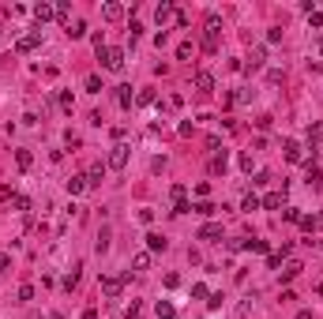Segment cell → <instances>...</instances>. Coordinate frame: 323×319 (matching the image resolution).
<instances>
[{
    "mask_svg": "<svg viewBox=\"0 0 323 319\" xmlns=\"http://www.w3.org/2000/svg\"><path fill=\"white\" fill-rule=\"evenodd\" d=\"M98 60H102L105 72H120V68H124V49H117V45H102V49H98Z\"/></svg>",
    "mask_w": 323,
    "mask_h": 319,
    "instance_id": "1",
    "label": "cell"
},
{
    "mask_svg": "<svg viewBox=\"0 0 323 319\" xmlns=\"http://www.w3.org/2000/svg\"><path fill=\"white\" fill-rule=\"evenodd\" d=\"M218 30H222V19L211 11V15H207V23H203V49H207V53L218 49Z\"/></svg>",
    "mask_w": 323,
    "mask_h": 319,
    "instance_id": "2",
    "label": "cell"
},
{
    "mask_svg": "<svg viewBox=\"0 0 323 319\" xmlns=\"http://www.w3.org/2000/svg\"><path fill=\"white\" fill-rule=\"evenodd\" d=\"M38 45H42V30H30V34H23L15 42V53H34Z\"/></svg>",
    "mask_w": 323,
    "mask_h": 319,
    "instance_id": "3",
    "label": "cell"
},
{
    "mask_svg": "<svg viewBox=\"0 0 323 319\" xmlns=\"http://www.w3.org/2000/svg\"><path fill=\"white\" fill-rule=\"evenodd\" d=\"M128 151H132L128 143H117V147H113V151H109V169H124V165H128Z\"/></svg>",
    "mask_w": 323,
    "mask_h": 319,
    "instance_id": "4",
    "label": "cell"
},
{
    "mask_svg": "<svg viewBox=\"0 0 323 319\" xmlns=\"http://www.w3.org/2000/svg\"><path fill=\"white\" fill-rule=\"evenodd\" d=\"M259 207H267V210H278V207H286V188H282V192L263 195V199H259Z\"/></svg>",
    "mask_w": 323,
    "mask_h": 319,
    "instance_id": "5",
    "label": "cell"
},
{
    "mask_svg": "<svg viewBox=\"0 0 323 319\" xmlns=\"http://www.w3.org/2000/svg\"><path fill=\"white\" fill-rule=\"evenodd\" d=\"M102 180H105V165H102V161H94V165L86 169V184H90V188H98Z\"/></svg>",
    "mask_w": 323,
    "mask_h": 319,
    "instance_id": "6",
    "label": "cell"
},
{
    "mask_svg": "<svg viewBox=\"0 0 323 319\" xmlns=\"http://www.w3.org/2000/svg\"><path fill=\"white\" fill-rule=\"evenodd\" d=\"M120 289H124V278H102V293L105 297H120Z\"/></svg>",
    "mask_w": 323,
    "mask_h": 319,
    "instance_id": "7",
    "label": "cell"
},
{
    "mask_svg": "<svg viewBox=\"0 0 323 319\" xmlns=\"http://www.w3.org/2000/svg\"><path fill=\"white\" fill-rule=\"evenodd\" d=\"M53 15H57V8H53V4H34V23H38V26L49 23Z\"/></svg>",
    "mask_w": 323,
    "mask_h": 319,
    "instance_id": "8",
    "label": "cell"
},
{
    "mask_svg": "<svg viewBox=\"0 0 323 319\" xmlns=\"http://www.w3.org/2000/svg\"><path fill=\"white\" fill-rule=\"evenodd\" d=\"M196 90L199 94H211L214 90V76H211V72H199V76H196Z\"/></svg>",
    "mask_w": 323,
    "mask_h": 319,
    "instance_id": "9",
    "label": "cell"
},
{
    "mask_svg": "<svg viewBox=\"0 0 323 319\" xmlns=\"http://www.w3.org/2000/svg\"><path fill=\"white\" fill-rule=\"evenodd\" d=\"M173 15H177V8H173L169 0H165V4H158V8H154V19H158V23H169Z\"/></svg>",
    "mask_w": 323,
    "mask_h": 319,
    "instance_id": "10",
    "label": "cell"
},
{
    "mask_svg": "<svg viewBox=\"0 0 323 319\" xmlns=\"http://www.w3.org/2000/svg\"><path fill=\"white\" fill-rule=\"evenodd\" d=\"M165 244L169 240H165L162 233H147V252H165Z\"/></svg>",
    "mask_w": 323,
    "mask_h": 319,
    "instance_id": "11",
    "label": "cell"
},
{
    "mask_svg": "<svg viewBox=\"0 0 323 319\" xmlns=\"http://www.w3.org/2000/svg\"><path fill=\"white\" fill-rule=\"evenodd\" d=\"M297 226L305 229V233H316V229H320L323 222H320V214H301V222H297Z\"/></svg>",
    "mask_w": 323,
    "mask_h": 319,
    "instance_id": "12",
    "label": "cell"
},
{
    "mask_svg": "<svg viewBox=\"0 0 323 319\" xmlns=\"http://www.w3.org/2000/svg\"><path fill=\"white\" fill-rule=\"evenodd\" d=\"M102 15L109 19V23H117V19H124V4H113V0H109V4L102 8Z\"/></svg>",
    "mask_w": 323,
    "mask_h": 319,
    "instance_id": "13",
    "label": "cell"
},
{
    "mask_svg": "<svg viewBox=\"0 0 323 319\" xmlns=\"http://www.w3.org/2000/svg\"><path fill=\"white\" fill-rule=\"evenodd\" d=\"M286 161H305V147L289 139V143H286Z\"/></svg>",
    "mask_w": 323,
    "mask_h": 319,
    "instance_id": "14",
    "label": "cell"
},
{
    "mask_svg": "<svg viewBox=\"0 0 323 319\" xmlns=\"http://www.w3.org/2000/svg\"><path fill=\"white\" fill-rule=\"evenodd\" d=\"M308 184H312V188H323V169L316 165V161H308Z\"/></svg>",
    "mask_w": 323,
    "mask_h": 319,
    "instance_id": "15",
    "label": "cell"
},
{
    "mask_svg": "<svg viewBox=\"0 0 323 319\" xmlns=\"http://www.w3.org/2000/svg\"><path fill=\"white\" fill-rule=\"evenodd\" d=\"M316 143H323V120H316L312 128H308V147L316 151Z\"/></svg>",
    "mask_w": 323,
    "mask_h": 319,
    "instance_id": "16",
    "label": "cell"
},
{
    "mask_svg": "<svg viewBox=\"0 0 323 319\" xmlns=\"http://www.w3.org/2000/svg\"><path fill=\"white\" fill-rule=\"evenodd\" d=\"M154 312H158V319H177V308H173L169 301H158V304H154Z\"/></svg>",
    "mask_w": 323,
    "mask_h": 319,
    "instance_id": "17",
    "label": "cell"
},
{
    "mask_svg": "<svg viewBox=\"0 0 323 319\" xmlns=\"http://www.w3.org/2000/svg\"><path fill=\"white\" fill-rule=\"evenodd\" d=\"M199 237H203V240H222V226H218V222H211V226L199 229Z\"/></svg>",
    "mask_w": 323,
    "mask_h": 319,
    "instance_id": "18",
    "label": "cell"
},
{
    "mask_svg": "<svg viewBox=\"0 0 323 319\" xmlns=\"http://www.w3.org/2000/svg\"><path fill=\"white\" fill-rule=\"evenodd\" d=\"M301 270H305V267H301V263H297V259H289V263H286V267H282V278H286V282H293V278H297V274H301Z\"/></svg>",
    "mask_w": 323,
    "mask_h": 319,
    "instance_id": "19",
    "label": "cell"
},
{
    "mask_svg": "<svg viewBox=\"0 0 323 319\" xmlns=\"http://www.w3.org/2000/svg\"><path fill=\"white\" fill-rule=\"evenodd\" d=\"M86 188H90V184H86V176H83V173H79V176H72V180H68V192H72V195L86 192Z\"/></svg>",
    "mask_w": 323,
    "mask_h": 319,
    "instance_id": "20",
    "label": "cell"
},
{
    "mask_svg": "<svg viewBox=\"0 0 323 319\" xmlns=\"http://www.w3.org/2000/svg\"><path fill=\"white\" fill-rule=\"evenodd\" d=\"M117 101L120 109H132V86H117Z\"/></svg>",
    "mask_w": 323,
    "mask_h": 319,
    "instance_id": "21",
    "label": "cell"
},
{
    "mask_svg": "<svg viewBox=\"0 0 323 319\" xmlns=\"http://www.w3.org/2000/svg\"><path fill=\"white\" fill-rule=\"evenodd\" d=\"M263 60H267V53H263V49H252V57H248V72L263 68Z\"/></svg>",
    "mask_w": 323,
    "mask_h": 319,
    "instance_id": "22",
    "label": "cell"
},
{
    "mask_svg": "<svg viewBox=\"0 0 323 319\" xmlns=\"http://www.w3.org/2000/svg\"><path fill=\"white\" fill-rule=\"evenodd\" d=\"M132 267H136L139 274H143V270L151 267V252H136V259H132Z\"/></svg>",
    "mask_w": 323,
    "mask_h": 319,
    "instance_id": "23",
    "label": "cell"
},
{
    "mask_svg": "<svg viewBox=\"0 0 323 319\" xmlns=\"http://www.w3.org/2000/svg\"><path fill=\"white\" fill-rule=\"evenodd\" d=\"M86 34V23L83 19H72V26H68V38H83Z\"/></svg>",
    "mask_w": 323,
    "mask_h": 319,
    "instance_id": "24",
    "label": "cell"
},
{
    "mask_svg": "<svg viewBox=\"0 0 323 319\" xmlns=\"http://www.w3.org/2000/svg\"><path fill=\"white\" fill-rule=\"evenodd\" d=\"M211 173H226V151H218L211 158Z\"/></svg>",
    "mask_w": 323,
    "mask_h": 319,
    "instance_id": "25",
    "label": "cell"
},
{
    "mask_svg": "<svg viewBox=\"0 0 323 319\" xmlns=\"http://www.w3.org/2000/svg\"><path fill=\"white\" fill-rule=\"evenodd\" d=\"M241 210H248V214H252V210H259V195L248 192V195H244V203H241Z\"/></svg>",
    "mask_w": 323,
    "mask_h": 319,
    "instance_id": "26",
    "label": "cell"
},
{
    "mask_svg": "<svg viewBox=\"0 0 323 319\" xmlns=\"http://www.w3.org/2000/svg\"><path fill=\"white\" fill-rule=\"evenodd\" d=\"M8 199H11V207H15V210H30V199H26V195H15V192H8Z\"/></svg>",
    "mask_w": 323,
    "mask_h": 319,
    "instance_id": "27",
    "label": "cell"
},
{
    "mask_svg": "<svg viewBox=\"0 0 323 319\" xmlns=\"http://www.w3.org/2000/svg\"><path fill=\"white\" fill-rule=\"evenodd\" d=\"M57 19L64 26H72V8H68V4H57Z\"/></svg>",
    "mask_w": 323,
    "mask_h": 319,
    "instance_id": "28",
    "label": "cell"
},
{
    "mask_svg": "<svg viewBox=\"0 0 323 319\" xmlns=\"http://www.w3.org/2000/svg\"><path fill=\"white\" fill-rule=\"evenodd\" d=\"M305 15H308V26H323V11H320V8L305 11Z\"/></svg>",
    "mask_w": 323,
    "mask_h": 319,
    "instance_id": "29",
    "label": "cell"
},
{
    "mask_svg": "<svg viewBox=\"0 0 323 319\" xmlns=\"http://www.w3.org/2000/svg\"><path fill=\"white\" fill-rule=\"evenodd\" d=\"M139 316H143V308H139V304L132 301V304H128V308H124V319H139Z\"/></svg>",
    "mask_w": 323,
    "mask_h": 319,
    "instance_id": "30",
    "label": "cell"
},
{
    "mask_svg": "<svg viewBox=\"0 0 323 319\" xmlns=\"http://www.w3.org/2000/svg\"><path fill=\"white\" fill-rule=\"evenodd\" d=\"M15 161H19V169H30V161H34V158H30V151H19Z\"/></svg>",
    "mask_w": 323,
    "mask_h": 319,
    "instance_id": "31",
    "label": "cell"
},
{
    "mask_svg": "<svg viewBox=\"0 0 323 319\" xmlns=\"http://www.w3.org/2000/svg\"><path fill=\"white\" fill-rule=\"evenodd\" d=\"M188 57H192V42H180L177 45V60H188Z\"/></svg>",
    "mask_w": 323,
    "mask_h": 319,
    "instance_id": "32",
    "label": "cell"
},
{
    "mask_svg": "<svg viewBox=\"0 0 323 319\" xmlns=\"http://www.w3.org/2000/svg\"><path fill=\"white\" fill-rule=\"evenodd\" d=\"M86 90L98 94V90H102V79H98V76H86Z\"/></svg>",
    "mask_w": 323,
    "mask_h": 319,
    "instance_id": "33",
    "label": "cell"
},
{
    "mask_svg": "<svg viewBox=\"0 0 323 319\" xmlns=\"http://www.w3.org/2000/svg\"><path fill=\"white\" fill-rule=\"evenodd\" d=\"M244 248H248V252H267L263 240H244Z\"/></svg>",
    "mask_w": 323,
    "mask_h": 319,
    "instance_id": "34",
    "label": "cell"
},
{
    "mask_svg": "<svg viewBox=\"0 0 323 319\" xmlns=\"http://www.w3.org/2000/svg\"><path fill=\"white\" fill-rule=\"evenodd\" d=\"M282 214H286V222H301V210H297V207H286Z\"/></svg>",
    "mask_w": 323,
    "mask_h": 319,
    "instance_id": "35",
    "label": "cell"
},
{
    "mask_svg": "<svg viewBox=\"0 0 323 319\" xmlns=\"http://www.w3.org/2000/svg\"><path fill=\"white\" fill-rule=\"evenodd\" d=\"M76 286H79V270H72V274L64 278V289H76Z\"/></svg>",
    "mask_w": 323,
    "mask_h": 319,
    "instance_id": "36",
    "label": "cell"
},
{
    "mask_svg": "<svg viewBox=\"0 0 323 319\" xmlns=\"http://www.w3.org/2000/svg\"><path fill=\"white\" fill-rule=\"evenodd\" d=\"M192 210H196V214H214V203H207V199H203L199 207H192Z\"/></svg>",
    "mask_w": 323,
    "mask_h": 319,
    "instance_id": "37",
    "label": "cell"
},
{
    "mask_svg": "<svg viewBox=\"0 0 323 319\" xmlns=\"http://www.w3.org/2000/svg\"><path fill=\"white\" fill-rule=\"evenodd\" d=\"M267 267L278 270V267H282V255H278V252H271V255H267Z\"/></svg>",
    "mask_w": 323,
    "mask_h": 319,
    "instance_id": "38",
    "label": "cell"
},
{
    "mask_svg": "<svg viewBox=\"0 0 323 319\" xmlns=\"http://www.w3.org/2000/svg\"><path fill=\"white\" fill-rule=\"evenodd\" d=\"M136 101H139V105H151V101H154V90H139Z\"/></svg>",
    "mask_w": 323,
    "mask_h": 319,
    "instance_id": "39",
    "label": "cell"
},
{
    "mask_svg": "<svg viewBox=\"0 0 323 319\" xmlns=\"http://www.w3.org/2000/svg\"><path fill=\"white\" fill-rule=\"evenodd\" d=\"M109 248V229H102V237H98V252H105Z\"/></svg>",
    "mask_w": 323,
    "mask_h": 319,
    "instance_id": "40",
    "label": "cell"
},
{
    "mask_svg": "<svg viewBox=\"0 0 323 319\" xmlns=\"http://www.w3.org/2000/svg\"><path fill=\"white\" fill-rule=\"evenodd\" d=\"M34 297V286H19V301H30Z\"/></svg>",
    "mask_w": 323,
    "mask_h": 319,
    "instance_id": "41",
    "label": "cell"
},
{
    "mask_svg": "<svg viewBox=\"0 0 323 319\" xmlns=\"http://www.w3.org/2000/svg\"><path fill=\"white\" fill-rule=\"evenodd\" d=\"M188 210H192V207H188V199H180V203H173V214H188Z\"/></svg>",
    "mask_w": 323,
    "mask_h": 319,
    "instance_id": "42",
    "label": "cell"
},
{
    "mask_svg": "<svg viewBox=\"0 0 323 319\" xmlns=\"http://www.w3.org/2000/svg\"><path fill=\"white\" fill-rule=\"evenodd\" d=\"M169 195H173V203H180V199H184V184H173Z\"/></svg>",
    "mask_w": 323,
    "mask_h": 319,
    "instance_id": "43",
    "label": "cell"
},
{
    "mask_svg": "<svg viewBox=\"0 0 323 319\" xmlns=\"http://www.w3.org/2000/svg\"><path fill=\"white\" fill-rule=\"evenodd\" d=\"M192 297H199V301H203V297H211V293H207V286L199 282V286H192Z\"/></svg>",
    "mask_w": 323,
    "mask_h": 319,
    "instance_id": "44",
    "label": "cell"
},
{
    "mask_svg": "<svg viewBox=\"0 0 323 319\" xmlns=\"http://www.w3.org/2000/svg\"><path fill=\"white\" fill-rule=\"evenodd\" d=\"M8 263H11L8 255H0V274H4V270H8Z\"/></svg>",
    "mask_w": 323,
    "mask_h": 319,
    "instance_id": "45",
    "label": "cell"
},
{
    "mask_svg": "<svg viewBox=\"0 0 323 319\" xmlns=\"http://www.w3.org/2000/svg\"><path fill=\"white\" fill-rule=\"evenodd\" d=\"M83 319H98V312H94V308H86V312H83Z\"/></svg>",
    "mask_w": 323,
    "mask_h": 319,
    "instance_id": "46",
    "label": "cell"
},
{
    "mask_svg": "<svg viewBox=\"0 0 323 319\" xmlns=\"http://www.w3.org/2000/svg\"><path fill=\"white\" fill-rule=\"evenodd\" d=\"M297 319H312V312H297Z\"/></svg>",
    "mask_w": 323,
    "mask_h": 319,
    "instance_id": "47",
    "label": "cell"
},
{
    "mask_svg": "<svg viewBox=\"0 0 323 319\" xmlns=\"http://www.w3.org/2000/svg\"><path fill=\"white\" fill-rule=\"evenodd\" d=\"M320 53H323V38H320Z\"/></svg>",
    "mask_w": 323,
    "mask_h": 319,
    "instance_id": "48",
    "label": "cell"
},
{
    "mask_svg": "<svg viewBox=\"0 0 323 319\" xmlns=\"http://www.w3.org/2000/svg\"><path fill=\"white\" fill-rule=\"evenodd\" d=\"M49 319H60V316H49Z\"/></svg>",
    "mask_w": 323,
    "mask_h": 319,
    "instance_id": "49",
    "label": "cell"
}]
</instances>
